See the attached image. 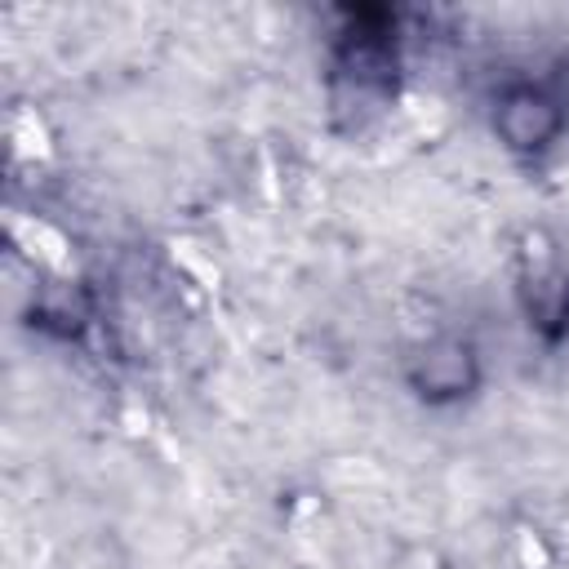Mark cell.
<instances>
[{"mask_svg":"<svg viewBox=\"0 0 569 569\" xmlns=\"http://www.w3.org/2000/svg\"><path fill=\"white\" fill-rule=\"evenodd\" d=\"M556 129H560L556 102L542 98V93H533V89H516V93H507L502 107H498V133H502L507 147H516V151H538V147H547V142L556 138Z\"/></svg>","mask_w":569,"mask_h":569,"instance_id":"cell-1","label":"cell"},{"mask_svg":"<svg viewBox=\"0 0 569 569\" xmlns=\"http://www.w3.org/2000/svg\"><path fill=\"white\" fill-rule=\"evenodd\" d=\"M471 378H476V356H471L467 342H436V347L422 356V365L413 369V387H418L422 396H431V400L467 391Z\"/></svg>","mask_w":569,"mask_h":569,"instance_id":"cell-2","label":"cell"}]
</instances>
